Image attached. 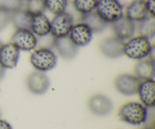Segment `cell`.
<instances>
[{"instance_id":"6da1fadb","label":"cell","mask_w":155,"mask_h":129,"mask_svg":"<svg viewBox=\"0 0 155 129\" xmlns=\"http://www.w3.org/2000/svg\"><path fill=\"white\" fill-rule=\"evenodd\" d=\"M154 52V47L149 39L142 36H133L124 43V55L133 60H142L151 57Z\"/></svg>"},{"instance_id":"7a4b0ae2","label":"cell","mask_w":155,"mask_h":129,"mask_svg":"<svg viewBox=\"0 0 155 129\" xmlns=\"http://www.w3.org/2000/svg\"><path fill=\"white\" fill-rule=\"evenodd\" d=\"M148 110V108L141 103L128 102L121 106L118 111V116L126 123L139 125L145 123Z\"/></svg>"},{"instance_id":"3957f363","label":"cell","mask_w":155,"mask_h":129,"mask_svg":"<svg viewBox=\"0 0 155 129\" xmlns=\"http://www.w3.org/2000/svg\"><path fill=\"white\" fill-rule=\"evenodd\" d=\"M30 62L36 70L45 73L54 69L58 57L51 48H35L30 56Z\"/></svg>"},{"instance_id":"277c9868","label":"cell","mask_w":155,"mask_h":129,"mask_svg":"<svg viewBox=\"0 0 155 129\" xmlns=\"http://www.w3.org/2000/svg\"><path fill=\"white\" fill-rule=\"evenodd\" d=\"M95 11L107 24H112L124 15L119 0H98Z\"/></svg>"},{"instance_id":"5b68a950","label":"cell","mask_w":155,"mask_h":129,"mask_svg":"<svg viewBox=\"0 0 155 129\" xmlns=\"http://www.w3.org/2000/svg\"><path fill=\"white\" fill-rule=\"evenodd\" d=\"M74 25V18L70 13L64 11L54 15L51 21L50 34L54 38H62L68 36Z\"/></svg>"},{"instance_id":"8992f818","label":"cell","mask_w":155,"mask_h":129,"mask_svg":"<svg viewBox=\"0 0 155 129\" xmlns=\"http://www.w3.org/2000/svg\"><path fill=\"white\" fill-rule=\"evenodd\" d=\"M11 42L16 45L20 51H33L37 47V37L27 29L16 30L11 37Z\"/></svg>"},{"instance_id":"52a82bcc","label":"cell","mask_w":155,"mask_h":129,"mask_svg":"<svg viewBox=\"0 0 155 129\" xmlns=\"http://www.w3.org/2000/svg\"><path fill=\"white\" fill-rule=\"evenodd\" d=\"M141 80L136 75L124 73L117 76L114 79V86L119 93L125 96L137 94Z\"/></svg>"},{"instance_id":"ba28073f","label":"cell","mask_w":155,"mask_h":129,"mask_svg":"<svg viewBox=\"0 0 155 129\" xmlns=\"http://www.w3.org/2000/svg\"><path fill=\"white\" fill-rule=\"evenodd\" d=\"M26 84L28 90L32 94L40 95L48 91L50 86V81L45 73L36 70L27 76Z\"/></svg>"},{"instance_id":"9c48e42d","label":"cell","mask_w":155,"mask_h":129,"mask_svg":"<svg viewBox=\"0 0 155 129\" xmlns=\"http://www.w3.org/2000/svg\"><path fill=\"white\" fill-rule=\"evenodd\" d=\"M89 110L95 116H107L112 112L114 104L107 96L101 94H97L91 97L88 102Z\"/></svg>"},{"instance_id":"30bf717a","label":"cell","mask_w":155,"mask_h":129,"mask_svg":"<svg viewBox=\"0 0 155 129\" xmlns=\"http://www.w3.org/2000/svg\"><path fill=\"white\" fill-rule=\"evenodd\" d=\"M110 24L115 37L123 41H126L133 37L136 33V22L129 19L125 15Z\"/></svg>"},{"instance_id":"8fae6325","label":"cell","mask_w":155,"mask_h":129,"mask_svg":"<svg viewBox=\"0 0 155 129\" xmlns=\"http://www.w3.org/2000/svg\"><path fill=\"white\" fill-rule=\"evenodd\" d=\"M68 36L77 47H84L91 42L93 33L86 24L80 22L73 25Z\"/></svg>"},{"instance_id":"7c38bea8","label":"cell","mask_w":155,"mask_h":129,"mask_svg":"<svg viewBox=\"0 0 155 129\" xmlns=\"http://www.w3.org/2000/svg\"><path fill=\"white\" fill-rule=\"evenodd\" d=\"M21 51L12 42L3 43L0 48V63L5 69H14L17 66Z\"/></svg>"},{"instance_id":"4fadbf2b","label":"cell","mask_w":155,"mask_h":129,"mask_svg":"<svg viewBox=\"0 0 155 129\" xmlns=\"http://www.w3.org/2000/svg\"><path fill=\"white\" fill-rule=\"evenodd\" d=\"M124 41L115 37L104 39L100 42L99 48L101 54L110 59H116L124 55L123 48Z\"/></svg>"},{"instance_id":"5bb4252c","label":"cell","mask_w":155,"mask_h":129,"mask_svg":"<svg viewBox=\"0 0 155 129\" xmlns=\"http://www.w3.org/2000/svg\"><path fill=\"white\" fill-rule=\"evenodd\" d=\"M53 48L61 57L67 60L74 59L78 54L79 47H77L69 36H64L62 38H54Z\"/></svg>"},{"instance_id":"9a60e30c","label":"cell","mask_w":155,"mask_h":129,"mask_svg":"<svg viewBox=\"0 0 155 129\" xmlns=\"http://www.w3.org/2000/svg\"><path fill=\"white\" fill-rule=\"evenodd\" d=\"M141 102L147 108L154 107L155 104V82L154 79L141 81L137 92Z\"/></svg>"},{"instance_id":"2e32d148","label":"cell","mask_w":155,"mask_h":129,"mask_svg":"<svg viewBox=\"0 0 155 129\" xmlns=\"http://www.w3.org/2000/svg\"><path fill=\"white\" fill-rule=\"evenodd\" d=\"M30 30L36 37L46 36L51 31V21L44 13L33 15Z\"/></svg>"},{"instance_id":"e0dca14e","label":"cell","mask_w":155,"mask_h":129,"mask_svg":"<svg viewBox=\"0 0 155 129\" xmlns=\"http://www.w3.org/2000/svg\"><path fill=\"white\" fill-rule=\"evenodd\" d=\"M148 15L145 0H133L126 8L125 16L134 22H139Z\"/></svg>"},{"instance_id":"ac0fdd59","label":"cell","mask_w":155,"mask_h":129,"mask_svg":"<svg viewBox=\"0 0 155 129\" xmlns=\"http://www.w3.org/2000/svg\"><path fill=\"white\" fill-rule=\"evenodd\" d=\"M135 75L141 80L154 79V60L150 57L139 60L134 67Z\"/></svg>"},{"instance_id":"d6986e66","label":"cell","mask_w":155,"mask_h":129,"mask_svg":"<svg viewBox=\"0 0 155 129\" xmlns=\"http://www.w3.org/2000/svg\"><path fill=\"white\" fill-rule=\"evenodd\" d=\"M81 22L86 24L93 33H101L107 26V23L96 13L95 11L82 15Z\"/></svg>"},{"instance_id":"ffe728a7","label":"cell","mask_w":155,"mask_h":129,"mask_svg":"<svg viewBox=\"0 0 155 129\" xmlns=\"http://www.w3.org/2000/svg\"><path fill=\"white\" fill-rule=\"evenodd\" d=\"M32 15H33L32 14L29 13L25 9H20L12 13L11 22L16 30L18 29L30 30Z\"/></svg>"},{"instance_id":"44dd1931","label":"cell","mask_w":155,"mask_h":129,"mask_svg":"<svg viewBox=\"0 0 155 129\" xmlns=\"http://www.w3.org/2000/svg\"><path fill=\"white\" fill-rule=\"evenodd\" d=\"M136 30L139 36L147 39H153L155 35V17L148 15L145 18L138 22Z\"/></svg>"},{"instance_id":"7402d4cb","label":"cell","mask_w":155,"mask_h":129,"mask_svg":"<svg viewBox=\"0 0 155 129\" xmlns=\"http://www.w3.org/2000/svg\"><path fill=\"white\" fill-rule=\"evenodd\" d=\"M98 0H73V5L75 10L81 15L95 11Z\"/></svg>"},{"instance_id":"603a6c76","label":"cell","mask_w":155,"mask_h":129,"mask_svg":"<svg viewBox=\"0 0 155 129\" xmlns=\"http://www.w3.org/2000/svg\"><path fill=\"white\" fill-rule=\"evenodd\" d=\"M68 0H44L45 10L49 11L54 15L66 11Z\"/></svg>"},{"instance_id":"cb8c5ba5","label":"cell","mask_w":155,"mask_h":129,"mask_svg":"<svg viewBox=\"0 0 155 129\" xmlns=\"http://www.w3.org/2000/svg\"><path fill=\"white\" fill-rule=\"evenodd\" d=\"M24 0H0V9L13 12L24 8Z\"/></svg>"},{"instance_id":"d4e9b609","label":"cell","mask_w":155,"mask_h":129,"mask_svg":"<svg viewBox=\"0 0 155 129\" xmlns=\"http://www.w3.org/2000/svg\"><path fill=\"white\" fill-rule=\"evenodd\" d=\"M24 9L27 10L32 15L44 13L45 11L44 0H27Z\"/></svg>"},{"instance_id":"484cf974","label":"cell","mask_w":155,"mask_h":129,"mask_svg":"<svg viewBox=\"0 0 155 129\" xmlns=\"http://www.w3.org/2000/svg\"><path fill=\"white\" fill-rule=\"evenodd\" d=\"M54 38L51 34L46 36L37 37V46L39 48H51L54 45Z\"/></svg>"},{"instance_id":"4316f807","label":"cell","mask_w":155,"mask_h":129,"mask_svg":"<svg viewBox=\"0 0 155 129\" xmlns=\"http://www.w3.org/2000/svg\"><path fill=\"white\" fill-rule=\"evenodd\" d=\"M12 13L0 9V32L4 30L11 22Z\"/></svg>"},{"instance_id":"83f0119b","label":"cell","mask_w":155,"mask_h":129,"mask_svg":"<svg viewBox=\"0 0 155 129\" xmlns=\"http://www.w3.org/2000/svg\"><path fill=\"white\" fill-rule=\"evenodd\" d=\"M145 6L148 15L155 17V0H145Z\"/></svg>"},{"instance_id":"f1b7e54d","label":"cell","mask_w":155,"mask_h":129,"mask_svg":"<svg viewBox=\"0 0 155 129\" xmlns=\"http://www.w3.org/2000/svg\"><path fill=\"white\" fill-rule=\"evenodd\" d=\"M0 129H12V127L7 121L0 119Z\"/></svg>"},{"instance_id":"f546056e","label":"cell","mask_w":155,"mask_h":129,"mask_svg":"<svg viewBox=\"0 0 155 129\" xmlns=\"http://www.w3.org/2000/svg\"><path fill=\"white\" fill-rule=\"evenodd\" d=\"M5 69H6L5 68L4 66L1 64V63H0V80L5 76Z\"/></svg>"},{"instance_id":"4dcf8cb0","label":"cell","mask_w":155,"mask_h":129,"mask_svg":"<svg viewBox=\"0 0 155 129\" xmlns=\"http://www.w3.org/2000/svg\"><path fill=\"white\" fill-rule=\"evenodd\" d=\"M139 129H154L152 128H149V127H145V128H139Z\"/></svg>"},{"instance_id":"1f68e13d","label":"cell","mask_w":155,"mask_h":129,"mask_svg":"<svg viewBox=\"0 0 155 129\" xmlns=\"http://www.w3.org/2000/svg\"><path fill=\"white\" fill-rule=\"evenodd\" d=\"M2 45H3V42H2V40H1V39H0V48H1Z\"/></svg>"},{"instance_id":"d6a6232c","label":"cell","mask_w":155,"mask_h":129,"mask_svg":"<svg viewBox=\"0 0 155 129\" xmlns=\"http://www.w3.org/2000/svg\"><path fill=\"white\" fill-rule=\"evenodd\" d=\"M1 115H2V113H1V111H0V117H1Z\"/></svg>"},{"instance_id":"836d02e7","label":"cell","mask_w":155,"mask_h":129,"mask_svg":"<svg viewBox=\"0 0 155 129\" xmlns=\"http://www.w3.org/2000/svg\"><path fill=\"white\" fill-rule=\"evenodd\" d=\"M24 1H27V0H24Z\"/></svg>"}]
</instances>
